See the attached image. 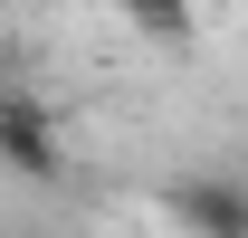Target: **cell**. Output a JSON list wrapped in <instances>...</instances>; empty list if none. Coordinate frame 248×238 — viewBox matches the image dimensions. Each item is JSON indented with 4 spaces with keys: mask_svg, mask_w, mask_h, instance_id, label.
<instances>
[{
    "mask_svg": "<svg viewBox=\"0 0 248 238\" xmlns=\"http://www.w3.org/2000/svg\"><path fill=\"white\" fill-rule=\"evenodd\" d=\"M162 209H172L182 238H248V181L182 172V181H162Z\"/></svg>",
    "mask_w": 248,
    "mask_h": 238,
    "instance_id": "1",
    "label": "cell"
},
{
    "mask_svg": "<svg viewBox=\"0 0 248 238\" xmlns=\"http://www.w3.org/2000/svg\"><path fill=\"white\" fill-rule=\"evenodd\" d=\"M0 172H19V181H67V152H58V134H48V105L10 95V124H0Z\"/></svg>",
    "mask_w": 248,
    "mask_h": 238,
    "instance_id": "2",
    "label": "cell"
},
{
    "mask_svg": "<svg viewBox=\"0 0 248 238\" xmlns=\"http://www.w3.org/2000/svg\"><path fill=\"white\" fill-rule=\"evenodd\" d=\"M115 10H124V29H143L153 48H191V29H201L191 0H115Z\"/></svg>",
    "mask_w": 248,
    "mask_h": 238,
    "instance_id": "3",
    "label": "cell"
},
{
    "mask_svg": "<svg viewBox=\"0 0 248 238\" xmlns=\"http://www.w3.org/2000/svg\"><path fill=\"white\" fill-rule=\"evenodd\" d=\"M0 124H10V86H0Z\"/></svg>",
    "mask_w": 248,
    "mask_h": 238,
    "instance_id": "4",
    "label": "cell"
}]
</instances>
